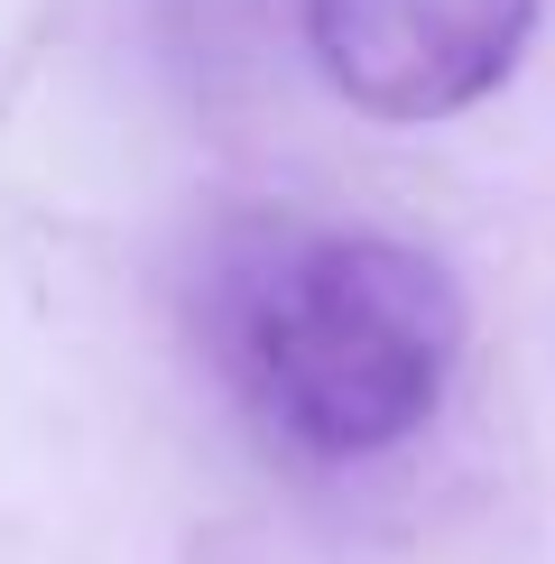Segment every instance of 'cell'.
I'll return each instance as SVG.
<instances>
[{
  "mask_svg": "<svg viewBox=\"0 0 555 564\" xmlns=\"http://www.w3.org/2000/svg\"><path fill=\"white\" fill-rule=\"evenodd\" d=\"M204 343L269 444L306 463H380L445 408L463 288L399 231L250 223L214 260Z\"/></svg>",
  "mask_w": 555,
  "mask_h": 564,
  "instance_id": "obj_1",
  "label": "cell"
},
{
  "mask_svg": "<svg viewBox=\"0 0 555 564\" xmlns=\"http://www.w3.org/2000/svg\"><path fill=\"white\" fill-rule=\"evenodd\" d=\"M537 37V0H306L324 84L370 121H454Z\"/></svg>",
  "mask_w": 555,
  "mask_h": 564,
  "instance_id": "obj_2",
  "label": "cell"
}]
</instances>
